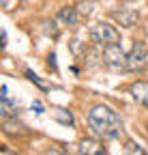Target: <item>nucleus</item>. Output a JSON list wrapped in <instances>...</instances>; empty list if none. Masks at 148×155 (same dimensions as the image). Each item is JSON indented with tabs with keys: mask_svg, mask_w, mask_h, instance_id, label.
Returning a JSON list of instances; mask_svg holds the SVG:
<instances>
[{
	"mask_svg": "<svg viewBox=\"0 0 148 155\" xmlns=\"http://www.w3.org/2000/svg\"><path fill=\"white\" fill-rule=\"evenodd\" d=\"M88 125L97 136L105 140H116L122 136V121L118 112L105 104H97L88 112Z\"/></svg>",
	"mask_w": 148,
	"mask_h": 155,
	"instance_id": "f257e3e1",
	"label": "nucleus"
},
{
	"mask_svg": "<svg viewBox=\"0 0 148 155\" xmlns=\"http://www.w3.org/2000/svg\"><path fill=\"white\" fill-rule=\"evenodd\" d=\"M90 41L97 45H116L120 43V32L107 22H97L95 26H90Z\"/></svg>",
	"mask_w": 148,
	"mask_h": 155,
	"instance_id": "f03ea898",
	"label": "nucleus"
},
{
	"mask_svg": "<svg viewBox=\"0 0 148 155\" xmlns=\"http://www.w3.org/2000/svg\"><path fill=\"white\" fill-rule=\"evenodd\" d=\"M101 63L107 67V69H114V71H120V69H127V54L120 50V45H105L103 48V54H101Z\"/></svg>",
	"mask_w": 148,
	"mask_h": 155,
	"instance_id": "7ed1b4c3",
	"label": "nucleus"
},
{
	"mask_svg": "<svg viewBox=\"0 0 148 155\" xmlns=\"http://www.w3.org/2000/svg\"><path fill=\"white\" fill-rule=\"evenodd\" d=\"M148 65V45L144 41H135L131 52L127 54V71H142Z\"/></svg>",
	"mask_w": 148,
	"mask_h": 155,
	"instance_id": "20e7f679",
	"label": "nucleus"
},
{
	"mask_svg": "<svg viewBox=\"0 0 148 155\" xmlns=\"http://www.w3.org/2000/svg\"><path fill=\"white\" fill-rule=\"evenodd\" d=\"M0 93H2V104H0V114L7 119H13V116H17V112H20V108H17V104L13 101V97L9 95V86L2 84V88H0Z\"/></svg>",
	"mask_w": 148,
	"mask_h": 155,
	"instance_id": "39448f33",
	"label": "nucleus"
},
{
	"mask_svg": "<svg viewBox=\"0 0 148 155\" xmlns=\"http://www.w3.org/2000/svg\"><path fill=\"white\" fill-rule=\"evenodd\" d=\"M114 19L120 22V26L131 28L140 19V15H137V11H131V9H120V11H114Z\"/></svg>",
	"mask_w": 148,
	"mask_h": 155,
	"instance_id": "423d86ee",
	"label": "nucleus"
},
{
	"mask_svg": "<svg viewBox=\"0 0 148 155\" xmlns=\"http://www.w3.org/2000/svg\"><path fill=\"white\" fill-rule=\"evenodd\" d=\"M131 95L137 104L148 106V82H133L131 84Z\"/></svg>",
	"mask_w": 148,
	"mask_h": 155,
	"instance_id": "0eeeda50",
	"label": "nucleus"
},
{
	"mask_svg": "<svg viewBox=\"0 0 148 155\" xmlns=\"http://www.w3.org/2000/svg\"><path fill=\"white\" fill-rule=\"evenodd\" d=\"M80 153H88V155H105V149L97 142V140H84L80 144Z\"/></svg>",
	"mask_w": 148,
	"mask_h": 155,
	"instance_id": "6e6552de",
	"label": "nucleus"
},
{
	"mask_svg": "<svg viewBox=\"0 0 148 155\" xmlns=\"http://www.w3.org/2000/svg\"><path fill=\"white\" fill-rule=\"evenodd\" d=\"M58 19H62L65 24H69V26H75L77 24V11L75 9H71V7H65V9H60V13H58Z\"/></svg>",
	"mask_w": 148,
	"mask_h": 155,
	"instance_id": "1a4fd4ad",
	"label": "nucleus"
},
{
	"mask_svg": "<svg viewBox=\"0 0 148 155\" xmlns=\"http://www.w3.org/2000/svg\"><path fill=\"white\" fill-rule=\"evenodd\" d=\"M54 119L62 125H73V114L69 110H62V108H56L54 110Z\"/></svg>",
	"mask_w": 148,
	"mask_h": 155,
	"instance_id": "9d476101",
	"label": "nucleus"
},
{
	"mask_svg": "<svg viewBox=\"0 0 148 155\" xmlns=\"http://www.w3.org/2000/svg\"><path fill=\"white\" fill-rule=\"evenodd\" d=\"M26 78H28V80H30L32 84H36V86H39V88H43V91H47V84H45V82H41V78H39V75H36V73H32L30 69H26Z\"/></svg>",
	"mask_w": 148,
	"mask_h": 155,
	"instance_id": "9b49d317",
	"label": "nucleus"
},
{
	"mask_svg": "<svg viewBox=\"0 0 148 155\" xmlns=\"http://www.w3.org/2000/svg\"><path fill=\"white\" fill-rule=\"evenodd\" d=\"M124 151H129V153H140V155H146V151H144L140 144H135L133 140H127V147H124Z\"/></svg>",
	"mask_w": 148,
	"mask_h": 155,
	"instance_id": "f8f14e48",
	"label": "nucleus"
},
{
	"mask_svg": "<svg viewBox=\"0 0 148 155\" xmlns=\"http://www.w3.org/2000/svg\"><path fill=\"white\" fill-rule=\"evenodd\" d=\"M30 110L34 112V114H43V101H39V99H36V101H32V106H30Z\"/></svg>",
	"mask_w": 148,
	"mask_h": 155,
	"instance_id": "ddd939ff",
	"label": "nucleus"
},
{
	"mask_svg": "<svg viewBox=\"0 0 148 155\" xmlns=\"http://www.w3.org/2000/svg\"><path fill=\"white\" fill-rule=\"evenodd\" d=\"M47 61H49V67L56 69V54H49V56H47Z\"/></svg>",
	"mask_w": 148,
	"mask_h": 155,
	"instance_id": "4468645a",
	"label": "nucleus"
},
{
	"mask_svg": "<svg viewBox=\"0 0 148 155\" xmlns=\"http://www.w3.org/2000/svg\"><path fill=\"white\" fill-rule=\"evenodd\" d=\"M2 48H7V30H2Z\"/></svg>",
	"mask_w": 148,
	"mask_h": 155,
	"instance_id": "2eb2a0df",
	"label": "nucleus"
}]
</instances>
